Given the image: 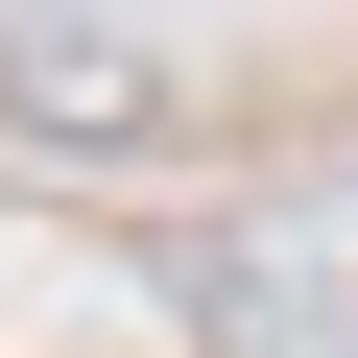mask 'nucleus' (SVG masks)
<instances>
[{
  "label": "nucleus",
  "mask_w": 358,
  "mask_h": 358,
  "mask_svg": "<svg viewBox=\"0 0 358 358\" xmlns=\"http://www.w3.org/2000/svg\"><path fill=\"white\" fill-rule=\"evenodd\" d=\"M0 120L24 143H167V48L120 0H24V24H0Z\"/></svg>",
  "instance_id": "1"
}]
</instances>
